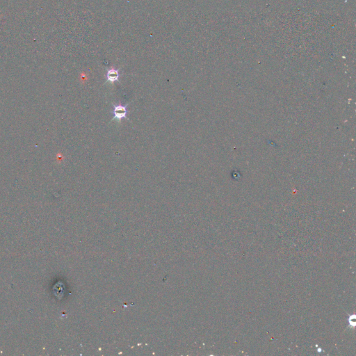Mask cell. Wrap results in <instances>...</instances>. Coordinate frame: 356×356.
I'll use <instances>...</instances> for the list:
<instances>
[{
  "label": "cell",
  "mask_w": 356,
  "mask_h": 356,
  "mask_svg": "<svg viewBox=\"0 0 356 356\" xmlns=\"http://www.w3.org/2000/svg\"><path fill=\"white\" fill-rule=\"evenodd\" d=\"M127 112L128 111L127 109V106L114 105L112 112L113 115H114V119L121 121L123 118H127Z\"/></svg>",
  "instance_id": "obj_1"
},
{
  "label": "cell",
  "mask_w": 356,
  "mask_h": 356,
  "mask_svg": "<svg viewBox=\"0 0 356 356\" xmlns=\"http://www.w3.org/2000/svg\"><path fill=\"white\" fill-rule=\"evenodd\" d=\"M120 77L119 70L116 69H111L107 71L106 74L107 80L111 83H114L118 80Z\"/></svg>",
  "instance_id": "obj_2"
}]
</instances>
